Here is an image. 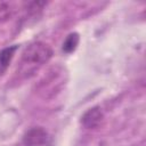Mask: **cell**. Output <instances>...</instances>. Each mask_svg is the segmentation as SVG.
<instances>
[{"label": "cell", "mask_w": 146, "mask_h": 146, "mask_svg": "<svg viewBox=\"0 0 146 146\" xmlns=\"http://www.w3.org/2000/svg\"><path fill=\"white\" fill-rule=\"evenodd\" d=\"M104 120V113L99 106H94L84 112L81 117V123L87 129H96Z\"/></svg>", "instance_id": "3"}, {"label": "cell", "mask_w": 146, "mask_h": 146, "mask_svg": "<svg viewBox=\"0 0 146 146\" xmlns=\"http://www.w3.org/2000/svg\"><path fill=\"white\" fill-rule=\"evenodd\" d=\"M15 11V7L13 2L9 1H0V22L8 21Z\"/></svg>", "instance_id": "6"}, {"label": "cell", "mask_w": 146, "mask_h": 146, "mask_svg": "<svg viewBox=\"0 0 146 146\" xmlns=\"http://www.w3.org/2000/svg\"><path fill=\"white\" fill-rule=\"evenodd\" d=\"M48 132L42 127H33L23 136L24 146H43L47 143Z\"/></svg>", "instance_id": "2"}, {"label": "cell", "mask_w": 146, "mask_h": 146, "mask_svg": "<svg viewBox=\"0 0 146 146\" xmlns=\"http://www.w3.org/2000/svg\"><path fill=\"white\" fill-rule=\"evenodd\" d=\"M80 42V35L76 33V32H73V33H70L66 39L64 40L63 42V47H62V50L65 52V54H71L73 52L78 44Z\"/></svg>", "instance_id": "5"}, {"label": "cell", "mask_w": 146, "mask_h": 146, "mask_svg": "<svg viewBox=\"0 0 146 146\" xmlns=\"http://www.w3.org/2000/svg\"><path fill=\"white\" fill-rule=\"evenodd\" d=\"M17 48L18 47L16 44H14V46L7 47L0 51V73H3L7 70L9 63L11 62V59H13V57L17 50Z\"/></svg>", "instance_id": "4"}, {"label": "cell", "mask_w": 146, "mask_h": 146, "mask_svg": "<svg viewBox=\"0 0 146 146\" xmlns=\"http://www.w3.org/2000/svg\"><path fill=\"white\" fill-rule=\"evenodd\" d=\"M52 56L51 48L41 41H35L30 43L23 51L18 73L24 78H29L35 73V71L46 64Z\"/></svg>", "instance_id": "1"}]
</instances>
